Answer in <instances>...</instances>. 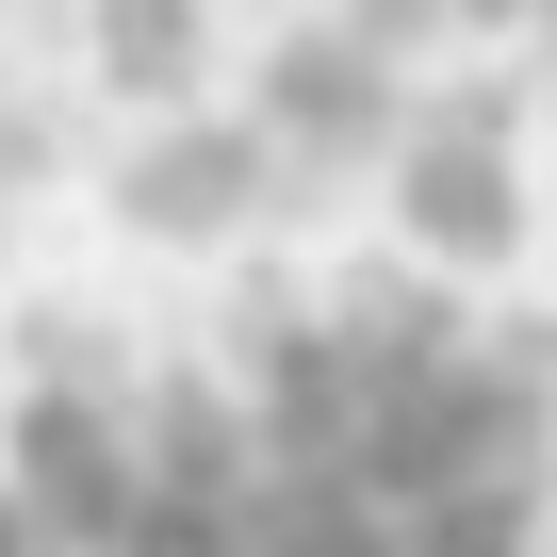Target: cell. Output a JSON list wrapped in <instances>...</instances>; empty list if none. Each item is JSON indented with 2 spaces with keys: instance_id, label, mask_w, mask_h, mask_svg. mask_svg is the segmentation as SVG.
I'll return each instance as SVG.
<instances>
[{
  "instance_id": "6da1fadb",
  "label": "cell",
  "mask_w": 557,
  "mask_h": 557,
  "mask_svg": "<svg viewBox=\"0 0 557 557\" xmlns=\"http://www.w3.org/2000/svg\"><path fill=\"white\" fill-rule=\"evenodd\" d=\"M0 557H557V361L443 278H312L50 345Z\"/></svg>"
}]
</instances>
